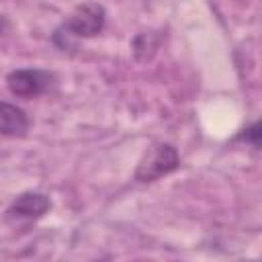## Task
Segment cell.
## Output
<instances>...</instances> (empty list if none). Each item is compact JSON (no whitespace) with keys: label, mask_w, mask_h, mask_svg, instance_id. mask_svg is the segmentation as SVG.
Segmentation results:
<instances>
[{"label":"cell","mask_w":262,"mask_h":262,"mask_svg":"<svg viewBox=\"0 0 262 262\" xmlns=\"http://www.w3.org/2000/svg\"><path fill=\"white\" fill-rule=\"evenodd\" d=\"M237 139L244 141V143H248V145H252L254 149H262V119L256 121V123H252L250 127H246L237 135Z\"/></svg>","instance_id":"6"},{"label":"cell","mask_w":262,"mask_h":262,"mask_svg":"<svg viewBox=\"0 0 262 262\" xmlns=\"http://www.w3.org/2000/svg\"><path fill=\"white\" fill-rule=\"evenodd\" d=\"M29 123H27V115L8 102L0 104V129L4 137H23L27 131Z\"/></svg>","instance_id":"5"},{"label":"cell","mask_w":262,"mask_h":262,"mask_svg":"<svg viewBox=\"0 0 262 262\" xmlns=\"http://www.w3.org/2000/svg\"><path fill=\"white\" fill-rule=\"evenodd\" d=\"M51 203L45 194L41 192H23L20 196H16L8 209L10 215L14 217H23V219H39L49 211Z\"/></svg>","instance_id":"4"},{"label":"cell","mask_w":262,"mask_h":262,"mask_svg":"<svg viewBox=\"0 0 262 262\" xmlns=\"http://www.w3.org/2000/svg\"><path fill=\"white\" fill-rule=\"evenodd\" d=\"M178 166H180V160H178L174 145L154 143L151 147H147V151L139 160L137 170H135V178L139 182H154V180L174 172Z\"/></svg>","instance_id":"1"},{"label":"cell","mask_w":262,"mask_h":262,"mask_svg":"<svg viewBox=\"0 0 262 262\" xmlns=\"http://www.w3.org/2000/svg\"><path fill=\"white\" fill-rule=\"evenodd\" d=\"M53 82H55L53 74L45 70H37V68H20L6 76V86L10 94L18 98H27V100L45 94L53 86Z\"/></svg>","instance_id":"2"},{"label":"cell","mask_w":262,"mask_h":262,"mask_svg":"<svg viewBox=\"0 0 262 262\" xmlns=\"http://www.w3.org/2000/svg\"><path fill=\"white\" fill-rule=\"evenodd\" d=\"M106 23V10L98 2H86L74 8L70 18L61 25L70 35L74 37H94L104 29Z\"/></svg>","instance_id":"3"}]
</instances>
